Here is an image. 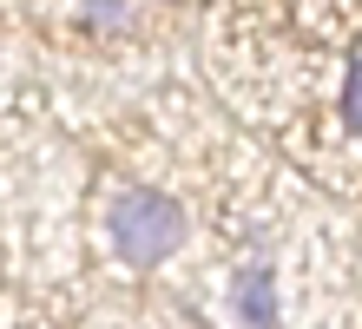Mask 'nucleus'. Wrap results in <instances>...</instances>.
I'll return each mask as SVG.
<instances>
[{
	"label": "nucleus",
	"mask_w": 362,
	"mask_h": 329,
	"mask_svg": "<svg viewBox=\"0 0 362 329\" xmlns=\"http://www.w3.org/2000/svg\"><path fill=\"white\" fill-rule=\"evenodd\" d=\"M343 119H349V132H362V66H349V93H343Z\"/></svg>",
	"instance_id": "3"
},
{
	"label": "nucleus",
	"mask_w": 362,
	"mask_h": 329,
	"mask_svg": "<svg viewBox=\"0 0 362 329\" xmlns=\"http://www.w3.org/2000/svg\"><path fill=\"white\" fill-rule=\"evenodd\" d=\"M230 290H238V323L244 329H270L276 323V277L264 270H238V283H230Z\"/></svg>",
	"instance_id": "2"
},
{
	"label": "nucleus",
	"mask_w": 362,
	"mask_h": 329,
	"mask_svg": "<svg viewBox=\"0 0 362 329\" xmlns=\"http://www.w3.org/2000/svg\"><path fill=\"white\" fill-rule=\"evenodd\" d=\"M185 204L165 191H119L112 211H105V237H112V250L132 263V270H158L165 257L185 244Z\"/></svg>",
	"instance_id": "1"
}]
</instances>
